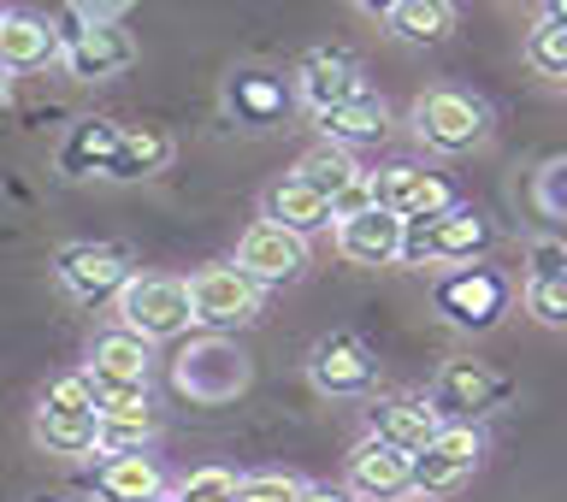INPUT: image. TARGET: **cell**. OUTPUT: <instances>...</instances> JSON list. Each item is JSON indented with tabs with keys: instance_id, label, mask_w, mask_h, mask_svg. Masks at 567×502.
Listing matches in <instances>:
<instances>
[{
	"instance_id": "obj_1",
	"label": "cell",
	"mask_w": 567,
	"mask_h": 502,
	"mask_svg": "<svg viewBox=\"0 0 567 502\" xmlns=\"http://www.w3.org/2000/svg\"><path fill=\"white\" fill-rule=\"evenodd\" d=\"M491 248V219L473 207H443L402 219V260L408 266H461Z\"/></svg>"
},
{
	"instance_id": "obj_2",
	"label": "cell",
	"mask_w": 567,
	"mask_h": 502,
	"mask_svg": "<svg viewBox=\"0 0 567 502\" xmlns=\"http://www.w3.org/2000/svg\"><path fill=\"white\" fill-rule=\"evenodd\" d=\"M118 319L131 326L136 337H148V344H166V337H184L195 326V308H189V284L184 278H124L118 290Z\"/></svg>"
},
{
	"instance_id": "obj_3",
	"label": "cell",
	"mask_w": 567,
	"mask_h": 502,
	"mask_svg": "<svg viewBox=\"0 0 567 502\" xmlns=\"http://www.w3.org/2000/svg\"><path fill=\"white\" fill-rule=\"evenodd\" d=\"M485 461V438L473 420H443L437 438L414 450V491L420 496H455Z\"/></svg>"
},
{
	"instance_id": "obj_4",
	"label": "cell",
	"mask_w": 567,
	"mask_h": 502,
	"mask_svg": "<svg viewBox=\"0 0 567 502\" xmlns=\"http://www.w3.org/2000/svg\"><path fill=\"white\" fill-rule=\"evenodd\" d=\"M414 131H420L425 148H437V154H467L485 142L491 113L473 95H461V89H425L414 101Z\"/></svg>"
},
{
	"instance_id": "obj_5",
	"label": "cell",
	"mask_w": 567,
	"mask_h": 502,
	"mask_svg": "<svg viewBox=\"0 0 567 502\" xmlns=\"http://www.w3.org/2000/svg\"><path fill=\"white\" fill-rule=\"evenodd\" d=\"M266 301V284L248 278L243 266H202V273L189 278V308H195V326H248V319L260 314Z\"/></svg>"
},
{
	"instance_id": "obj_6",
	"label": "cell",
	"mask_w": 567,
	"mask_h": 502,
	"mask_svg": "<svg viewBox=\"0 0 567 502\" xmlns=\"http://www.w3.org/2000/svg\"><path fill=\"white\" fill-rule=\"evenodd\" d=\"M508 301H514V284L503 273H491V266H455V273L437 284V314L461 331L496 326V319L508 314Z\"/></svg>"
},
{
	"instance_id": "obj_7",
	"label": "cell",
	"mask_w": 567,
	"mask_h": 502,
	"mask_svg": "<svg viewBox=\"0 0 567 502\" xmlns=\"http://www.w3.org/2000/svg\"><path fill=\"white\" fill-rule=\"evenodd\" d=\"M308 379L326 390V397H367L379 385V361L367 355V344L354 331H331L319 337L308 355Z\"/></svg>"
},
{
	"instance_id": "obj_8",
	"label": "cell",
	"mask_w": 567,
	"mask_h": 502,
	"mask_svg": "<svg viewBox=\"0 0 567 502\" xmlns=\"http://www.w3.org/2000/svg\"><path fill=\"white\" fill-rule=\"evenodd\" d=\"M349 491L361 502H396V496H408V491H414V455L367 432L349 450Z\"/></svg>"
},
{
	"instance_id": "obj_9",
	"label": "cell",
	"mask_w": 567,
	"mask_h": 502,
	"mask_svg": "<svg viewBox=\"0 0 567 502\" xmlns=\"http://www.w3.org/2000/svg\"><path fill=\"white\" fill-rule=\"evenodd\" d=\"M124 278H131V260H124V248L113 243H71L60 248V284L78 301H106V296H118L124 290Z\"/></svg>"
},
{
	"instance_id": "obj_10",
	"label": "cell",
	"mask_w": 567,
	"mask_h": 502,
	"mask_svg": "<svg viewBox=\"0 0 567 502\" xmlns=\"http://www.w3.org/2000/svg\"><path fill=\"white\" fill-rule=\"evenodd\" d=\"M237 266L260 284H290V278H301V266H308V243H301L296 230L272 225V219H255L237 243Z\"/></svg>"
},
{
	"instance_id": "obj_11",
	"label": "cell",
	"mask_w": 567,
	"mask_h": 502,
	"mask_svg": "<svg viewBox=\"0 0 567 502\" xmlns=\"http://www.w3.org/2000/svg\"><path fill=\"white\" fill-rule=\"evenodd\" d=\"M508 397V379H496L485 361H450L432 385V408L443 420H478Z\"/></svg>"
},
{
	"instance_id": "obj_12",
	"label": "cell",
	"mask_w": 567,
	"mask_h": 502,
	"mask_svg": "<svg viewBox=\"0 0 567 502\" xmlns=\"http://www.w3.org/2000/svg\"><path fill=\"white\" fill-rule=\"evenodd\" d=\"M337 255L349 266L402 260V219L390 207H367V213H354V219H337Z\"/></svg>"
},
{
	"instance_id": "obj_13",
	"label": "cell",
	"mask_w": 567,
	"mask_h": 502,
	"mask_svg": "<svg viewBox=\"0 0 567 502\" xmlns=\"http://www.w3.org/2000/svg\"><path fill=\"white\" fill-rule=\"evenodd\" d=\"M367 426H372V438H384V443H396V450L414 455L437 438L443 414L432 408V397H384V402L367 408Z\"/></svg>"
},
{
	"instance_id": "obj_14",
	"label": "cell",
	"mask_w": 567,
	"mask_h": 502,
	"mask_svg": "<svg viewBox=\"0 0 567 502\" xmlns=\"http://www.w3.org/2000/svg\"><path fill=\"white\" fill-rule=\"evenodd\" d=\"M260 213H266L272 225L296 230V237H313V230L331 225V195L313 189L301 172H290V177H278V184L260 195Z\"/></svg>"
},
{
	"instance_id": "obj_15",
	"label": "cell",
	"mask_w": 567,
	"mask_h": 502,
	"mask_svg": "<svg viewBox=\"0 0 567 502\" xmlns=\"http://www.w3.org/2000/svg\"><path fill=\"white\" fill-rule=\"evenodd\" d=\"M372 189H379V207H390L396 219H420V213L455 207L450 184H443L437 172H420V166H384L379 177H372Z\"/></svg>"
},
{
	"instance_id": "obj_16",
	"label": "cell",
	"mask_w": 567,
	"mask_h": 502,
	"mask_svg": "<svg viewBox=\"0 0 567 502\" xmlns=\"http://www.w3.org/2000/svg\"><path fill=\"white\" fill-rule=\"evenodd\" d=\"M296 95H301V106L326 113V106L372 95V89H367V78H361V65H354V60H343V53H313V60L301 65V78H296Z\"/></svg>"
},
{
	"instance_id": "obj_17",
	"label": "cell",
	"mask_w": 567,
	"mask_h": 502,
	"mask_svg": "<svg viewBox=\"0 0 567 502\" xmlns=\"http://www.w3.org/2000/svg\"><path fill=\"white\" fill-rule=\"evenodd\" d=\"M30 432H35V443H42L48 455H89L95 450V432H101V414L95 408H53V402H42Z\"/></svg>"
},
{
	"instance_id": "obj_18",
	"label": "cell",
	"mask_w": 567,
	"mask_h": 502,
	"mask_svg": "<svg viewBox=\"0 0 567 502\" xmlns=\"http://www.w3.org/2000/svg\"><path fill=\"white\" fill-rule=\"evenodd\" d=\"M313 124H319V136H326V142L361 148V142H379L390 131V113H384V101L354 95V101H337V106H326V113H313Z\"/></svg>"
},
{
	"instance_id": "obj_19",
	"label": "cell",
	"mask_w": 567,
	"mask_h": 502,
	"mask_svg": "<svg viewBox=\"0 0 567 502\" xmlns=\"http://www.w3.org/2000/svg\"><path fill=\"white\" fill-rule=\"evenodd\" d=\"M131 53L136 48L118 24H89V30H78V42L65 48V65H71V78H106V71L131 65Z\"/></svg>"
},
{
	"instance_id": "obj_20",
	"label": "cell",
	"mask_w": 567,
	"mask_h": 502,
	"mask_svg": "<svg viewBox=\"0 0 567 502\" xmlns=\"http://www.w3.org/2000/svg\"><path fill=\"white\" fill-rule=\"evenodd\" d=\"M95 491H101V502H154L166 491V479L136 450V455H106V468L95 473Z\"/></svg>"
},
{
	"instance_id": "obj_21",
	"label": "cell",
	"mask_w": 567,
	"mask_h": 502,
	"mask_svg": "<svg viewBox=\"0 0 567 502\" xmlns=\"http://www.w3.org/2000/svg\"><path fill=\"white\" fill-rule=\"evenodd\" d=\"M148 337H136L131 326L95 337V349H89V372L95 379H148Z\"/></svg>"
},
{
	"instance_id": "obj_22",
	"label": "cell",
	"mask_w": 567,
	"mask_h": 502,
	"mask_svg": "<svg viewBox=\"0 0 567 502\" xmlns=\"http://www.w3.org/2000/svg\"><path fill=\"white\" fill-rule=\"evenodd\" d=\"M396 42H414V48H432L455 30V0H396V12L384 18Z\"/></svg>"
},
{
	"instance_id": "obj_23",
	"label": "cell",
	"mask_w": 567,
	"mask_h": 502,
	"mask_svg": "<svg viewBox=\"0 0 567 502\" xmlns=\"http://www.w3.org/2000/svg\"><path fill=\"white\" fill-rule=\"evenodd\" d=\"M53 53H60V35H53L42 18H0V65L7 71L48 65Z\"/></svg>"
},
{
	"instance_id": "obj_24",
	"label": "cell",
	"mask_w": 567,
	"mask_h": 502,
	"mask_svg": "<svg viewBox=\"0 0 567 502\" xmlns=\"http://www.w3.org/2000/svg\"><path fill=\"white\" fill-rule=\"evenodd\" d=\"M166 160H172V142L159 131H124L118 154L106 160V177H148V172H166Z\"/></svg>"
},
{
	"instance_id": "obj_25",
	"label": "cell",
	"mask_w": 567,
	"mask_h": 502,
	"mask_svg": "<svg viewBox=\"0 0 567 502\" xmlns=\"http://www.w3.org/2000/svg\"><path fill=\"white\" fill-rule=\"evenodd\" d=\"M95 379V372H89ZM95 414L101 420H154L148 379H95Z\"/></svg>"
},
{
	"instance_id": "obj_26",
	"label": "cell",
	"mask_w": 567,
	"mask_h": 502,
	"mask_svg": "<svg viewBox=\"0 0 567 502\" xmlns=\"http://www.w3.org/2000/svg\"><path fill=\"white\" fill-rule=\"evenodd\" d=\"M526 65L538 71V78H556V83H567V18H538L532 24V35H526Z\"/></svg>"
},
{
	"instance_id": "obj_27",
	"label": "cell",
	"mask_w": 567,
	"mask_h": 502,
	"mask_svg": "<svg viewBox=\"0 0 567 502\" xmlns=\"http://www.w3.org/2000/svg\"><path fill=\"white\" fill-rule=\"evenodd\" d=\"M118 124H106V119H89V124H78V136L65 142V172H106V160L118 154Z\"/></svg>"
},
{
	"instance_id": "obj_28",
	"label": "cell",
	"mask_w": 567,
	"mask_h": 502,
	"mask_svg": "<svg viewBox=\"0 0 567 502\" xmlns=\"http://www.w3.org/2000/svg\"><path fill=\"white\" fill-rule=\"evenodd\" d=\"M296 172L308 177L313 189H326V195H337L343 184H354V177H361V166H354V154L343 148V142H319V148H308Z\"/></svg>"
},
{
	"instance_id": "obj_29",
	"label": "cell",
	"mask_w": 567,
	"mask_h": 502,
	"mask_svg": "<svg viewBox=\"0 0 567 502\" xmlns=\"http://www.w3.org/2000/svg\"><path fill=\"white\" fill-rule=\"evenodd\" d=\"M526 314L538 326L561 331L567 326V273H532L526 278Z\"/></svg>"
},
{
	"instance_id": "obj_30",
	"label": "cell",
	"mask_w": 567,
	"mask_h": 502,
	"mask_svg": "<svg viewBox=\"0 0 567 502\" xmlns=\"http://www.w3.org/2000/svg\"><path fill=\"white\" fill-rule=\"evenodd\" d=\"M237 485H243V479L230 473V468H195L172 496L177 502H237Z\"/></svg>"
},
{
	"instance_id": "obj_31",
	"label": "cell",
	"mask_w": 567,
	"mask_h": 502,
	"mask_svg": "<svg viewBox=\"0 0 567 502\" xmlns=\"http://www.w3.org/2000/svg\"><path fill=\"white\" fill-rule=\"evenodd\" d=\"M148 438H154V420H101L95 455H136L148 450Z\"/></svg>"
},
{
	"instance_id": "obj_32",
	"label": "cell",
	"mask_w": 567,
	"mask_h": 502,
	"mask_svg": "<svg viewBox=\"0 0 567 502\" xmlns=\"http://www.w3.org/2000/svg\"><path fill=\"white\" fill-rule=\"evenodd\" d=\"M237 502H301V479H290V473H248L237 485Z\"/></svg>"
},
{
	"instance_id": "obj_33",
	"label": "cell",
	"mask_w": 567,
	"mask_h": 502,
	"mask_svg": "<svg viewBox=\"0 0 567 502\" xmlns=\"http://www.w3.org/2000/svg\"><path fill=\"white\" fill-rule=\"evenodd\" d=\"M230 101H237V113H248V119H272L284 106V95L272 83H260V78H243L237 89H230Z\"/></svg>"
},
{
	"instance_id": "obj_34",
	"label": "cell",
	"mask_w": 567,
	"mask_h": 502,
	"mask_svg": "<svg viewBox=\"0 0 567 502\" xmlns=\"http://www.w3.org/2000/svg\"><path fill=\"white\" fill-rule=\"evenodd\" d=\"M367 207H379V189H372V177L361 172L354 184H343V189L331 195V225L337 219H354V213H367Z\"/></svg>"
},
{
	"instance_id": "obj_35",
	"label": "cell",
	"mask_w": 567,
	"mask_h": 502,
	"mask_svg": "<svg viewBox=\"0 0 567 502\" xmlns=\"http://www.w3.org/2000/svg\"><path fill=\"white\" fill-rule=\"evenodd\" d=\"M42 402H53V408H95V379H89V372H65V379L48 385Z\"/></svg>"
},
{
	"instance_id": "obj_36",
	"label": "cell",
	"mask_w": 567,
	"mask_h": 502,
	"mask_svg": "<svg viewBox=\"0 0 567 502\" xmlns=\"http://www.w3.org/2000/svg\"><path fill=\"white\" fill-rule=\"evenodd\" d=\"M301 502H354V491H343V485H301Z\"/></svg>"
},
{
	"instance_id": "obj_37",
	"label": "cell",
	"mask_w": 567,
	"mask_h": 502,
	"mask_svg": "<svg viewBox=\"0 0 567 502\" xmlns=\"http://www.w3.org/2000/svg\"><path fill=\"white\" fill-rule=\"evenodd\" d=\"M349 7L361 18H390V12H396V0H349Z\"/></svg>"
},
{
	"instance_id": "obj_38",
	"label": "cell",
	"mask_w": 567,
	"mask_h": 502,
	"mask_svg": "<svg viewBox=\"0 0 567 502\" xmlns=\"http://www.w3.org/2000/svg\"><path fill=\"white\" fill-rule=\"evenodd\" d=\"M549 18H567V0H549V7H544Z\"/></svg>"
},
{
	"instance_id": "obj_39",
	"label": "cell",
	"mask_w": 567,
	"mask_h": 502,
	"mask_svg": "<svg viewBox=\"0 0 567 502\" xmlns=\"http://www.w3.org/2000/svg\"><path fill=\"white\" fill-rule=\"evenodd\" d=\"M154 502H177V496H166V491H159V496H154Z\"/></svg>"
},
{
	"instance_id": "obj_40",
	"label": "cell",
	"mask_w": 567,
	"mask_h": 502,
	"mask_svg": "<svg viewBox=\"0 0 567 502\" xmlns=\"http://www.w3.org/2000/svg\"><path fill=\"white\" fill-rule=\"evenodd\" d=\"M0 89H7V65H0Z\"/></svg>"
},
{
	"instance_id": "obj_41",
	"label": "cell",
	"mask_w": 567,
	"mask_h": 502,
	"mask_svg": "<svg viewBox=\"0 0 567 502\" xmlns=\"http://www.w3.org/2000/svg\"><path fill=\"white\" fill-rule=\"evenodd\" d=\"M42 502H48V496H42Z\"/></svg>"
}]
</instances>
